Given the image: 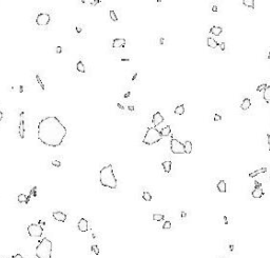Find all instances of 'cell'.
Wrapping results in <instances>:
<instances>
[{"mask_svg": "<svg viewBox=\"0 0 270 258\" xmlns=\"http://www.w3.org/2000/svg\"><path fill=\"white\" fill-rule=\"evenodd\" d=\"M66 134V128L56 116L42 118L38 123L37 137L42 144L48 147L57 148L61 145Z\"/></svg>", "mask_w": 270, "mask_h": 258, "instance_id": "obj_1", "label": "cell"}, {"mask_svg": "<svg viewBox=\"0 0 270 258\" xmlns=\"http://www.w3.org/2000/svg\"><path fill=\"white\" fill-rule=\"evenodd\" d=\"M99 181H100V184L105 188H109V189H116L117 188V179L114 175V171H113V166H112V164H108L100 170Z\"/></svg>", "mask_w": 270, "mask_h": 258, "instance_id": "obj_2", "label": "cell"}, {"mask_svg": "<svg viewBox=\"0 0 270 258\" xmlns=\"http://www.w3.org/2000/svg\"><path fill=\"white\" fill-rule=\"evenodd\" d=\"M35 254L38 258H52V241L44 237L36 246Z\"/></svg>", "mask_w": 270, "mask_h": 258, "instance_id": "obj_3", "label": "cell"}, {"mask_svg": "<svg viewBox=\"0 0 270 258\" xmlns=\"http://www.w3.org/2000/svg\"><path fill=\"white\" fill-rule=\"evenodd\" d=\"M163 136L161 134V131H158L156 128H149L146 132V135L142 139V143L147 144V145H151L154 143H157L162 140Z\"/></svg>", "mask_w": 270, "mask_h": 258, "instance_id": "obj_4", "label": "cell"}, {"mask_svg": "<svg viewBox=\"0 0 270 258\" xmlns=\"http://www.w3.org/2000/svg\"><path fill=\"white\" fill-rule=\"evenodd\" d=\"M28 233L31 237H40L42 236V233H43V228L39 224H30L28 227Z\"/></svg>", "mask_w": 270, "mask_h": 258, "instance_id": "obj_5", "label": "cell"}, {"mask_svg": "<svg viewBox=\"0 0 270 258\" xmlns=\"http://www.w3.org/2000/svg\"><path fill=\"white\" fill-rule=\"evenodd\" d=\"M170 149L171 152L173 154H184L185 150H184V143L179 142L177 139L172 138L171 139V143H170Z\"/></svg>", "mask_w": 270, "mask_h": 258, "instance_id": "obj_6", "label": "cell"}, {"mask_svg": "<svg viewBox=\"0 0 270 258\" xmlns=\"http://www.w3.org/2000/svg\"><path fill=\"white\" fill-rule=\"evenodd\" d=\"M51 21V16L48 13H40L37 17H36V23L37 25L40 26H46L50 23Z\"/></svg>", "mask_w": 270, "mask_h": 258, "instance_id": "obj_7", "label": "cell"}, {"mask_svg": "<svg viewBox=\"0 0 270 258\" xmlns=\"http://www.w3.org/2000/svg\"><path fill=\"white\" fill-rule=\"evenodd\" d=\"M24 112H20V121H19V128H18V133L19 137L21 139H24L26 135V122H24Z\"/></svg>", "mask_w": 270, "mask_h": 258, "instance_id": "obj_8", "label": "cell"}, {"mask_svg": "<svg viewBox=\"0 0 270 258\" xmlns=\"http://www.w3.org/2000/svg\"><path fill=\"white\" fill-rule=\"evenodd\" d=\"M53 218L57 221H60V222H64L66 220V214H64L63 212H60V211H55L53 212Z\"/></svg>", "mask_w": 270, "mask_h": 258, "instance_id": "obj_9", "label": "cell"}, {"mask_svg": "<svg viewBox=\"0 0 270 258\" xmlns=\"http://www.w3.org/2000/svg\"><path fill=\"white\" fill-rule=\"evenodd\" d=\"M163 121H164L163 115L159 113V112H156V113L153 115V117H152V123H153V126H154V127L159 126Z\"/></svg>", "mask_w": 270, "mask_h": 258, "instance_id": "obj_10", "label": "cell"}, {"mask_svg": "<svg viewBox=\"0 0 270 258\" xmlns=\"http://www.w3.org/2000/svg\"><path fill=\"white\" fill-rule=\"evenodd\" d=\"M78 230L80 232H87L89 230V223H88V220L85 219V218H81L79 221H78Z\"/></svg>", "mask_w": 270, "mask_h": 258, "instance_id": "obj_11", "label": "cell"}, {"mask_svg": "<svg viewBox=\"0 0 270 258\" xmlns=\"http://www.w3.org/2000/svg\"><path fill=\"white\" fill-rule=\"evenodd\" d=\"M126 44V39L123 38H115L112 42V47L114 49H118V48H123Z\"/></svg>", "mask_w": 270, "mask_h": 258, "instance_id": "obj_12", "label": "cell"}, {"mask_svg": "<svg viewBox=\"0 0 270 258\" xmlns=\"http://www.w3.org/2000/svg\"><path fill=\"white\" fill-rule=\"evenodd\" d=\"M251 195H252V197L255 198V199H260V198H262V197L264 196V191H263L262 186H261V188H255V189L252 191Z\"/></svg>", "mask_w": 270, "mask_h": 258, "instance_id": "obj_13", "label": "cell"}, {"mask_svg": "<svg viewBox=\"0 0 270 258\" xmlns=\"http://www.w3.org/2000/svg\"><path fill=\"white\" fill-rule=\"evenodd\" d=\"M251 106V101H250V99L249 98H245L242 103H241V109L243 111H247V110H249V108Z\"/></svg>", "mask_w": 270, "mask_h": 258, "instance_id": "obj_14", "label": "cell"}, {"mask_svg": "<svg viewBox=\"0 0 270 258\" xmlns=\"http://www.w3.org/2000/svg\"><path fill=\"white\" fill-rule=\"evenodd\" d=\"M223 32V29L221 26H217V25H213L211 29H210V34H213L215 36H220Z\"/></svg>", "mask_w": 270, "mask_h": 258, "instance_id": "obj_15", "label": "cell"}, {"mask_svg": "<svg viewBox=\"0 0 270 258\" xmlns=\"http://www.w3.org/2000/svg\"><path fill=\"white\" fill-rule=\"evenodd\" d=\"M267 172V169L266 167H261V169H257L251 173H249V177L250 178H253V177H256L257 175H260V174H263V173H266Z\"/></svg>", "mask_w": 270, "mask_h": 258, "instance_id": "obj_16", "label": "cell"}, {"mask_svg": "<svg viewBox=\"0 0 270 258\" xmlns=\"http://www.w3.org/2000/svg\"><path fill=\"white\" fill-rule=\"evenodd\" d=\"M207 46L209 48H212V49H216L218 47V42L215 41V39H213L211 37H208L207 38Z\"/></svg>", "mask_w": 270, "mask_h": 258, "instance_id": "obj_17", "label": "cell"}, {"mask_svg": "<svg viewBox=\"0 0 270 258\" xmlns=\"http://www.w3.org/2000/svg\"><path fill=\"white\" fill-rule=\"evenodd\" d=\"M163 167H164V170L166 173H170L171 172V166H172V162L170 160H166L162 163Z\"/></svg>", "mask_w": 270, "mask_h": 258, "instance_id": "obj_18", "label": "cell"}, {"mask_svg": "<svg viewBox=\"0 0 270 258\" xmlns=\"http://www.w3.org/2000/svg\"><path fill=\"white\" fill-rule=\"evenodd\" d=\"M17 200H18V202L20 203H29V201H30V196H26V194H19L18 197H17Z\"/></svg>", "mask_w": 270, "mask_h": 258, "instance_id": "obj_19", "label": "cell"}, {"mask_svg": "<svg viewBox=\"0 0 270 258\" xmlns=\"http://www.w3.org/2000/svg\"><path fill=\"white\" fill-rule=\"evenodd\" d=\"M184 150H185V153L186 154H190L192 152V142L187 140L185 143H184Z\"/></svg>", "mask_w": 270, "mask_h": 258, "instance_id": "obj_20", "label": "cell"}, {"mask_svg": "<svg viewBox=\"0 0 270 258\" xmlns=\"http://www.w3.org/2000/svg\"><path fill=\"white\" fill-rule=\"evenodd\" d=\"M216 188H217V190H218V192H221V193H226V182H225L224 180L218 181Z\"/></svg>", "mask_w": 270, "mask_h": 258, "instance_id": "obj_21", "label": "cell"}, {"mask_svg": "<svg viewBox=\"0 0 270 258\" xmlns=\"http://www.w3.org/2000/svg\"><path fill=\"white\" fill-rule=\"evenodd\" d=\"M76 70L80 73H86V66H85L82 60H79L76 63Z\"/></svg>", "mask_w": 270, "mask_h": 258, "instance_id": "obj_22", "label": "cell"}, {"mask_svg": "<svg viewBox=\"0 0 270 258\" xmlns=\"http://www.w3.org/2000/svg\"><path fill=\"white\" fill-rule=\"evenodd\" d=\"M263 98L266 102H270V85L267 86V88L263 92Z\"/></svg>", "mask_w": 270, "mask_h": 258, "instance_id": "obj_23", "label": "cell"}, {"mask_svg": "<svg viewBox=\"0 0 270 258\" xmlns=\"http://www.w3.org/2000/svg\"><path fill=\"white\" fill-rule=\"evenodd\" d=\"M174 113H175L176 115H183V114L185 113V105H184V104L177 105V106L175 108V110H174Z\"/></svg>", "mask_w": 270, "mask_h": 258, "instance_id": "obj_24", "label": "cell"}, {"mask_svg": "<svg viewBox=\"0 0 270 258\" xmlns=\"http://www.w3.org/2000/svg\"><path fill=\"white\" fill-rule=\"evenodd\" d=\"M161 134H162V136L163 137H165V136H169L171 134V128H170V126H167V127H165L162 131H161Z\"/></svg>", "mask_w": 270, "mask_h": 258, "instance_id": "obj_25", "label": "cell"}, {"mask_svg": "<svg viewBox=\"0 0 270 258\" xmlns=\"http://www.w3.org/2000/svg\"><path fill=\"white\" fill-rule=\"evenodd\" d=\"M243 4L247 7H249V8H254V1L253 0H244L243 1Z\"/></svg>", "mask_w": 270, "mask_h": 258, "instance_id": "obj_26", "label": "cell"}, {"mask_svg": "<svg viewBox=\"0 0 270 258\" xmlns=\"http://www.w3.org/2000/svg\"><path fill=\"white\" fill-rule=\"evenodd\" d=\"M35 77H36V81L38 82L40 88L42 90V91H44V90H46V86H44V84H43V81H42V79H41V77H40L39 75H36Z\"/></svg>", "mask_w": 270, "mask_h": 258, "instance_id": "obj_27", "label": "cell"}, {"mask_svg": "<svg viewBox=\"0 0 270 258\" xmlns=\"http://www.w3.org/2000/svg\"><path fill=\"white\" fill-rule=\"evenodd\" d=\"M142 198H144V200H146V201H151V200H152L151 194H150L149 192H147V191H145V192L142 193Z\"/></svg>", "mask_w": 270, "mask_h": 258, "instance_id": "obj_28", "label": "cell"}, {"mask_svg": "<svg viewBox=\"0 0 270 258\" xmlns=\"http://www.w3.org/2000/svg\"><path fill=\"white\" fill-rule=\"evenodd\" d=\"M109 14H110V18H111V20H112V21H115V22H116V21L118 20V17H117V15H116V13L114 12V11H113V10H111V11H110V13H109Z\"/></svg>", "mask_w": 270, "mask_h": 258, "instance_id": "obj_29", "label": "cell"}, {"mask_svg": "<svg viewBox=\"0 0 270 258\" xmlns=\"http://www.w3.org/2000/svg\"><path fill=\"white\" fill-rule=\"evenodd\" d=\"M165 218V216L163 214H153V220L155 221H161Z\"/></svg>", "mask_w": 270, "mask_h": 258, "instance_id": "obj_30", "label": "cell"}, {"mask_svg": "<svg viewBox=\"0 0 270 258\" xmlns=\"http://www.w3.org/2000/svg\"><path fill=\"white\" fill-rule=\"evenodd\" d=\"M267 86H268V85H267L266 83H263V84H260V85H258V86H257V88H256V91H257V92H264V91H265V90L267 88Z\"/></svg>", "mask_w": 270, "mask_h": 258, "instance_id": "obj_31", "label": "cell"}, {"mask_svg": "<svg viewBox=\"0 0 270 258\" xmlns=\"http://www.w3.org/2000/svg\"><path fill=\"white\" fill-rule=\"evenodd\" d=\"M91 250H92V252H94V254H96V255L99 254V249H98V246L96 244H93L91 246Z\"/></svg>", "mask_w": 270, "mask_h": 258, "instance_id": "obj_32", "label": "cell"}, {"mask_svg": "<svg viewBox=\"0 0 270 258\" xmlns=\"http://www.w3.org/2000/svg\"><path fill=\"white\" fill-rule=\"evenodd\" d=\"M171 228V221H169V220H167V221H165V223H164V226H163V229L165 230H168V229H170Z\"/></svg>", "mask_w": 270, "mask_h": 258, "instance_id": "obj_33", "label": "cell"}, {"mask_svg": "<svg viewBox=\"0 0 270 258\" xmlns=\"http://www.w3.org/2000/svg\"><path fill=\"white\" fill-rule=\"evenodd\" d=\"M51 164L54 165V166H56V167H60V166H61V162H60L59 160H52Z\"/></svg>", "mask_w": 270, "mask_h": 258, "instance_id": "obj_34", "label": "cell"}, {"mask_svg": "<svg viewBox=\"0 0 270 258\" xmlns=\"http://www.w3.org/2000/svg\"><path fill=\"white\" fill-rule=\"evenodd\" d=\"M36 190H37V186H34L32 190H31V196H34V197H36L37 196V193H36Z\"/></svg>", "mask_w": 270, "mask_h": 258, "instance_id": "obj_35", "label": "cell"}, {"mask_svg": "<svg viewBox=\"0 0 270 258\" xmlns=\"http://www.w3.org/2000/svg\"><path fill=\"white\" fill-rule=\"evenodd\" d=\"M213 119H214V121H221V120H222V116L218 115V114H215V115H214V118H213Z\"/></svg>", "mask_w": 270, "mask_h": 258, "instance_id": "obj_36", "label": "cell"}, {"mask_svg": "<svg viewBox=\"0 0 270 258\" xmlns=\"http://www.w3.org/2000/svg\"><path fill=\"white\" fill-rule=\"evenodd\" d=\"M61 52H62V48H61V47H56V53L60 54Z\"/></svg>", "mask_w": 270, "mask_h": 258, "instance_id": "obj_37", "label": "cell"}, {"mask_svg": "<svg viewBox=\"0 0 270 258\" xmlns=\"http://www.w3.org/2000/svg\"><path fill=\"white\" fill-rule=\"evenodd\" d=\"M218 46L221 47V50H222V51H225V43H224V42L218 43Z\"/></svg>", "mask_w": 270, "mask_h": 258, "instance_id": "obj_38", "label": "cell"}, {"mask_svg": "<svg viewBox=\"0 0 270 258\" xmlns=\"http://www.w3.org/2000/svg\"><path fill=\"white\" fill-rule=\"evenodd\" d=\"M12 258H23V257H22L21 254H16V255H14Z\"/></svg>", "mask_w": 270, "mask_h": 258, "instance_id": "obj_39", "label": "cell"}, {"mask_svg": "<svg viewBox=\"0 0 270 258\" xmlns=\"http://www.w3.org/2000/svg\"><path fill=\"white\" fill-rule=\"evenodd\" d=\"M212 12H217V6H216V5H213V6H212Z\"/></svg>", "mask_w": 270, "mask_h": 258, "instance_id": "obj_40", "label": "cell"}, {"mask_svg": "<svg viewBox=\"0 0 270 258\" xmlns=\"http://www.w3.org/2000/svg\"><path fill=\"white\" fill-rule=\"evenodd\" d=\"M2 118H3V113H2V111H1V109H0V122H1Z\"/></svg>", "mask_w": 270, "mask_h": 258, "instance_id": "obj_41", "label": "cell"}, {"mask_svg": "<svg viewBox=\"0 0 270 258\" xmlns=\"http://www.w3.org/2000/svg\"><path fill=\"white\" fill-rule=\"evenodd\" d=\"M76 31H77L78 33H80V32H81V26H79V25H77V26H76Z\"/></svg>", "mask_w": 270, "mask_h": 258, "instance_id": "obj_42", "label": "cell"}, {"mask_svg": "<svg viewBox=\"0 0 270 258\" xmlns=\"http://www.w3.org/2000/svg\"><path fill=\"white\" fill-rule=\"evenodd\" d=\"M268 148H269V151H270V134L268 135Z\"/></svg>", "mask_w": 270, "mask_h": 258, "instance_id": "obj_43", "label": "cell"}, {"mask_svg": "<svg viewBox=\"0 0 270 258\" xmlns=\"http://www.w3.org/2000/svg\"><path fill=\"white\" fill-rule=\"evenodd\" d=\"M255 188H261V183L257 182V181H255Z\"/></svg>", "mask_w": 270, "mask_h": 258, "instance_id": "obj_44", "label": "cell"}, {"mask_svg": "<svg viewBox=\"0 0 270 258\" xmlns=\"http://www.w3.org/2000/svg\"><path fill=\"white\" fill-rule=\"evenodd\" d=\"M130 59H128V58H125V59H121V61H129Z\"/></svg>", "mask_w": 270, "mask_h": 258, "instance_id": "obj_45", "label": "cell"}, {"mask_svg": "<svg viewBox=\"0 0 270 258\" xmlns=\"http://www.w3.org/2000/svg\"><path fill=\"white\" fill-rule=\"evenodd\" d=\"M164 43V38H161V44H163Z\"/></svg>", "mask_w": 270, "mask_h": 258, "instance_id": "obj_46", "label": "cell"}, {"mask_svg": "<svg viewBox=\"0 0 270 258\" xmlns=\"http://www.w3.org/2000/svg\"><path fill=\"white\" fill-rule=\"evenodd\" d=\"M268 59L270 60V50H269V54H268Z\"/></svg>", "mask_w": 270, "mask_h": 258, "instance_id": "obj_47", "label": "cell"}]
</instances>
